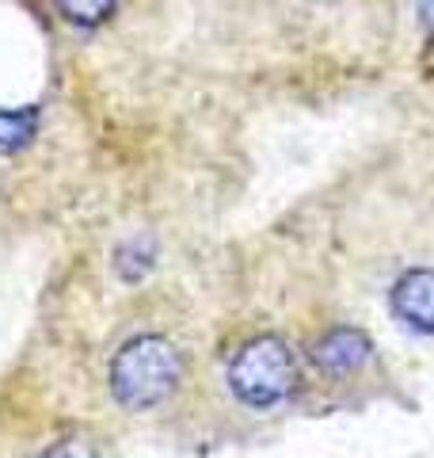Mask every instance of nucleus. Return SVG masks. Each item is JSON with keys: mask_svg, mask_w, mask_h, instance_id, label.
I'll return each mask as SVG.
<instances>
[{"mask_svg": "<svg viewBox=\"0 0 434 458\" xmlns=\"http://www.w3.org/2000/svg\"><path fill=\"white\" fill-rule=\"evenodd\" d=\"M183 360L164 336H138L114 355L111 390L126 409H153L179 386Z\"/></svg>", "mask_w": 434, "mask_h": 458, "instance_id": "f257e3e1", "label": "nucleus"}, {"mask_svg": "<svg viewBox=\"0 0 434 458\" xmlns=\"http://www.w3.org/2000/svg\"><path fill=\"white\" fill-rule=\"evenodd\" d=\"M297 367L294 355L279 336H255L237 352L229 367V386L233 394L252 409H271L294 390Z\"/></svg>", "mask_w": 434, "mask_h": 458, "instance_id": "f03ea898", "label": "nucleus"}, {"mask_svg": "<svg viewBox=\"0 0 434 458\" xmlns=\"http://www.w3.org/2000/svg\"><path fill=\"white\" fill-rule=\"evenodd\" d=\"M393 310L404 325L434 333V267L404 271L393 286Z\"/></svg>", "mask_w": 434, "mask_h": 458, "instance_id": "7ed1b4c3", "label": "nucleus"}, {"mask_svg": "<svg viewBox=\"0 0 434 458\" xmlns=\"http://www.w3.org/2000/svg\"><path fill=\"white\" fill-rule=\"evenodd\" d=\"M313 363L328 375H351L370 360V340L358 328H331L313 344Z\"/></svg>", "mask_w": 434, "mask_h": 458, "instance_id": "20e7f679", "label": "nucleus"}, {"mask_svg": "<svg viewBox=\"0 0 434 458\" xmlns=\"http://www.w3.org/2000/svg\"><path fill=\"white\" fill-rule=\"evenodd\" d=\"M35 134H38V107H20V111L0 107V157L27 149Z\"/></svg>", "mask_w": 434, "mask_h": 458, "instance_id": "39448f33", "label": "nucleus"}, {"mask_svg": "<svg viewBox=\"0 0 434 458\" xmlns=\"http://www.w3.org/2000/svg\"><path fill=\"white\" fill-rule=\"evenodd\" d=\"M54 8L72 27H104L114 16V0H54Z\"/></svg>", "mask_w": 434, "mask_h": 458, "instance_id": "423d86ee", "label": "nucleus"}, {"mask_svg": "<svg viewBox=\"0 0 434 458\" xmlns=\"http://www.w3.org/2000/svg\"><path fill=\"white\" fill-rule=\"evenodd\" d=\"M42 458H96V451L80 439H65V443H57V447H50Z\"/></svg>", "mask_w": 434, "mask_h": 458, "instance_id": "0eeeda50", "label": "nucleus"}, {"mask_svg": "<svg viewBox=\"0 0 434 458\" xmlns=\"http://www.w3.org/2000/svg\"><path fill=\"white\" fill-rule=\"evenodd\" d=\"M419 23H423L427 38L434 42V0H419Z\"/></svg>", "mask_w": 434, "mask_h": 458, "instance_id": "6e6552de", "label": "nucleus"}]
</instances>
